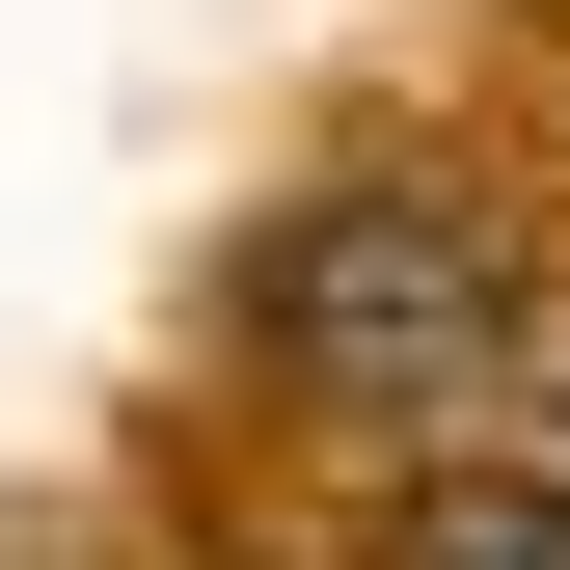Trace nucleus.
I'll list each match as a JSON object with an SVG mask.
<instances>
[{
  "label": "nucleus",
  "instance_id": "nucleus-1",
  "mask_svg": "<svg viewBox=\"0 0 570 570\" xmlns=\"http://www.w3.org/2000/svg\"><path fill=\"white\" fill-rule=\"evenodd\" d=\"M245 299H272V353H299L326 407H381V435H435V407L517 381V245H489L462 190H299Z\"/></svg>",
  "mask_w": 570,
  "mask_h": 570
},
{
  "label": "nucleus",
  "instance_id": "nucleus-2",
  "mask_svg": "<svg viewBox=\"0 0 570 570\" xmlns=\"http://www.w3.org/2000/svg\"><path fill=\"white\" fill-rule=\"evenodd\" d=\"M407 570H570V517H543V489H435V517H407Z\"/></svg>",
  "mask_w": 570,
  "mask_h": 570
}]
</instances>
